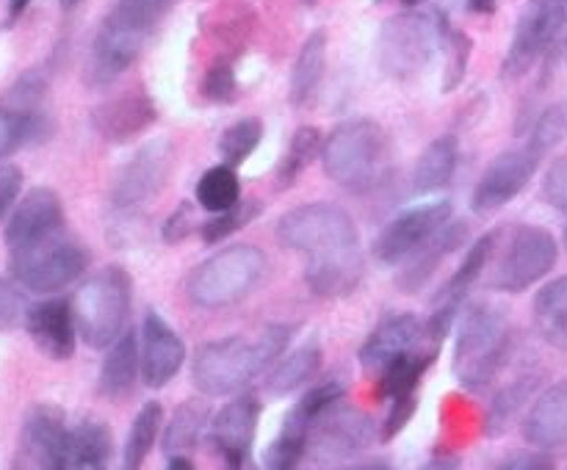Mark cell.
I'll return each mask as SVG.
<instances>
[{
	"label": "cell",
	"mask_w": 567,
	"mask_h": 470,
	"mask_svg": "<svg viewBox=\"0 0 567 470\" xmlns=\"http://www.w3.org/2000/svg\"><path fill=\"white\" fill-rule=\"evenodd\" d=\"M282 247L305 258V280L316 296H349L363 276L358 224L330 202L297 205L277 221Z\"/></svg>",
	"instance_id": "6da1fadb"
},
{
	"label": "cell",
	"mask_w": 567,
	"mask_h": 470,
	"mask_svg": "<svg viewBox=\"0 0 567 470\" xmlns=\"http://www.w3.org/2000/svg\"><path fill=\"white\" fill-rule=\"evenodd\" d=\"M291 335L293 326L271 324L255 337L233 335L205 343L192 363L194 387L210 398L236 396L286 352Z\"/></svg>",
	"instance_id": "7a4b0ae2"
},
{
	"label": "cell",
	"mask_w": 567,
	"mask_h": 470,
	"mask_svg": "<svg viewBox=\"0 0 567 470\" xmlns=\"http://www.w3.org/2000/svg\"><path fill=\"white\" fill-rule=\"evenodd\" d=\"M324 171L332 182L354 194L380 186L388 175V136L374 119L341 122L321 147Z\"/></svg>",
	"instance_id": "3957f363"
},
{
	"label": "cell",
	"mask_w": 567,
	"mask_h": 470,
	"mask_svg": "<svg viewBox=\"0 0 567 470\" xmlns=\"http://www.w3.org/2000/svg\"><path fill=\"white\" fill-rule=\"evenodd\" d=\"M509 321L496 304H471L454 346V376L468 390H485L507 363Z\"/></svg>",
	"instance_id": "277c9868"
},
{
	"label": "cell",
	"mask_w": 567,
	"mask_h": 470,
	"mask_svg": "<svg viewBox=\"0 0 567 470\" xmlns=\"http://www.w3.org/2000/svg\"><path fill=\"white\" fill-rule=\"evenodd\" d=\"M446 14H424V11H404L391 17L382 25L377 39V64L393 81H410L421 75L432 55L446 44L449 33Z\"/></svg>",
	"instance_id": "5b68a950"
},
{
	"label": "cell",
	"mask_w": 567,
	"mask_h": 470,
	"mask_svg": "<svg viewBox=\"0 0 567 470\" xmlns=\"http://www.w3.org/2000/svg\"><path fill=\"white\" fill-rule=\"evenodd\" d=\"M266 274V254L252 243H236L210 254L192 271L186 293L197 307L219 310L241 302Z\"/></svg>",
	"instance_id": "8992f818"
},
{
	"label": "cell",
	"mask_w": 567,
	"mask_h": 470,
	"mask_svg": "<svg viewBox=\"0 0 567 470\" xmlns=\"http://www.w3.org/2000/svg\"><path fill=\"white\" fill-rule=\"evenodd\" d=\"M133 282L122 265H109L89 276L72 299L78 335L92 348H109L125 332Z\"/></svg>",
	"instance_id": "52a82bcc"
},
{
	"label": "cell",
	"mask_w": 567,
	"mask_h": 470,
	"mask_svg": "<svg viewBox=\"0 0 567 470\" xmlns=\"http://www.w3.org/2000/svg\"><path fill=\"white\" fill-rule=\"evenodd\" d=\"M89 252L83 243L66 236L64 230L53 232L33 247L9 254V271L20 288L31 293H59L86 271Z\"/></svg>",
	"instance_id": "ba28073f"
},
{
	"label": "cell",
	"mask_w": 567,
	"mask_h": 470,
	"mask_svg": "<svg viewBox=\"0 0 567 470\" xmlns=\"http://www.w3.org/2000/svg\"><path fill=\"white\" fill-rule=\"evenodd\" d=\"M559 247L543 227L524 224L509 236L507 249L493 271L491 288L504 293H520L540 282L557 265Z\"/></svg>",
	"instance_id": "9c48e42d"
},
{
	"label": "cell",
	"mask_w": 567,
	"mask_h": 470,
	"mask_svg": "<svg viewBox=\"0 0 567 470\" xmlns=\"http://www.w3.org/2000/svg\"><path fill=\"white\" fill-rule=\"evenodd\" d=\"M567 25V0H529L515 25L513 44L504 55L502 75L515 81L537 64L543 53L557 42Z\"/></svg>",
	"instance_id": "30bf717a"
},
{
	"label": "cell",
	"mask_w": 567,
	"mask_h": 470,
	"mask_svg": "<svg viewBox=\"0 0 567 470\" xmlns=\"http://www.w3.org/2000/svg\"><path fill=\"white\" fill-rule=\"evenodd\" d=\"M258 418L260 401L252 393H241L214 415L208 442L219 470H244L258 435Z\"/></svg>",
	"instance_id": "8fae6325"
},
{
	"label": "cell",
	"mask_w": 567,
	"mask_h": 470,
	"mask_svg": "<svg viewBox=\"0 0 567 470\" xmlns=\"http://www.w3.org/2000/svg\"><path fill=\"white\" fill-rule=\"evenodd\" d=\"M430 341L426 337V324L415 318L413 313H393L377 324L369 341L360 348V365H363L365 376L380 382L399 359L410 357L421 348V343Z\"/></svg>",
	"instance_id": "7c38bea8"
},
{
	"label": "cell",
	"mask_w": 567,
	"mask_h": 470,
	"mask_svg": "<svg viewBox=\"0 0 567 470\" xmlns=\"http://www.w3.org/2000/svg\"><path fill=\"white\" fill-rule=\"evenodd\" d=\"M172 164H175V149L166 138H155V142L144 144L133 155V160H127L120 175H116L114 188H111L114 208H138L150 197H155L164 188Z\"/></svg>",
	"instance_id": "4fadbf2b"
},
{
	"label": "cell",
	"mask_w": 567,
	"mask_h": 470,
	"mask_svg": "<svg viewBox=\"0 0 567 470\" xmlns=\"http://www.w3.org/2000/svg\"><path fill=\"white\" fill-rule=\"evenodd\" d=\"M70 437L64 412L53 404H37L22 424L20 457L33 470H70Z\"/></svg>",
	"instance_id": "5bb4252c"
},
{
	"label": "cell",
	"mask_w": 567,
	"mask_h": 470,
	"mask_svg": "<svg viewBox=\"0 0 567 470\" xmlns=\"http://www.w3.org/2000/svg\"><path fill=\"white\" fill-rule=\"evenodd\" d=\"M493 249H496V232H487V236H482L480 241L468 249L463 265H460V269L449 276L446 285H443L441 291H437V296L432 299V313H430V318L424 321L430 343L441 346L443 337H446V332L452 330L454 318H457L460 307H463V299L468 296L471 285L480 280V274L485 271L487 260L493 258Z\"/></svg>",
	"instance_id": "9a60e30c"
},
{
	"label": "cell",
	"mask_w": 567,
	"mask_h": 470,
	"mask_svg": "<svg viewBox=\"0 0 567 470\" xmlns=\"http://www.w3.org/2000/svg\"><path fill=\"white\" fill-rule=\"evenodd\" d=\"M144 39H147V31L131 25V22L122 20L111 9V14L105 17L97 36H94L92 59H89L86 66V81L92 86H105V83L116 81L138 59V53L144 48Z\"/></svg>",
	"instance_id": "2e32d148"
},
{
	"label": "cell",
	"mask_w": 567,
	"mask_h": 470,
	"mask_svg": "<svg viewBox=\"0 0 567 470\" xmlns=\"http://www.w3.org/2000/svg\"><path fill=\"white\" fill-rule=\"evenodd\" d=\"M449 219H452V202H446V199L443 202H426L421 208L396 216L374 241L377 260L391 265L402 263L415 249L424 247L437 230H443Z\"/></svg>",
	"instance_id": "e0dca14e"
},
{
	"label": "cell",
	"mask_w": 567,
	"mask_h": 470,
	"mask_svg": "<svg viewBox=\"0 0 567 470\" xmlns=\"http://www.w3.org/2000/svg\"><path fill=\"white\" fill-rule=\"evenodd\" d=\"M543 155H537L532 147L509 149L502 153L482 175L480 186L474 191V210L476 213H493V210L504 208L509 199L518 197L526 188V182L535 177L537 164Z\"/></svg>",
	"instance_id": "ac0fdd59"
},
{
	"label": "cell",
	"mask_w": 567,
	"mask_h": 470,
	"mask_svg": "<svg viewBox=\"0 0 567 470\" xmlns=\"http://www.w3.org/2000/svg\"><path fill=\"white\" fill-rule=\"evenodd\" d=\"M59 230H64V208H61L59 194L50 188H33L20 199V205H14V213L9 216L3 236L6 249L9 254L20 252Z\"/></svg>",
	"instance_id": "d6986e66"
},
{
	"label": "cell",
	"mask_w": 567,
	"mask_h": 470,
	"mask_svg": "<svg viewBox=\"0 0 567 470\" xmlns=\"http://www.w3.org/2000/svg\"><path fill=\"white\" fill-rule=\"evenodd\" d=\"M321 412H324V404H321L310 390L305 393V396L288 409L275 440L266 446L264 457H260V470H299L305 453H308L310 431H313L316 418H319Z\"/></svg>",
	"instance_id": "ffe728a7"
},
{
	"label": "cell",
	"mask_w": 567,
	"mask_h": 470,
	"mask_svg": "<svg viewBox=\"0 0 567 470\" xmlns=\"http://www.w3.org/2000/svg\"><path fill=\"white\" fill-rule=\"evenodd\" d=\"M310 435H313L316 451L321 457L347 459L369 446L371 437H374V424L363 409L338 401L316 418Z\"/></svg>",
	"instance_id": "44dd1931"
},
{
	"label": "cell",
	"mask_w": 567,
	"mask_h": 470,
	"mask_svg": "<svg viewBox=\"0 0 567 470\" xmlns=\"http://www.w3.org/2000/svg\"><path fill=\"white\" fill-rule=\"evenodd\" d=\"M138 346H142V379L153 390L169 385L186 363V343L155 310L144 315Z\"/></svg>",
	"instance_id": "7402d4cb"
},
{
	"label": "cell",
	"mask_w": 567,
	"mask_h": 470,
	"mask_svg": "<svg viewBox=\"0 0 567 470\" xmlns=\"http://www.w3.org/2000/svg\"><path fill=\"white\" fill-rule=\"evenodd\" d=\"M25 330L39 352L53 363H66L75 354L78 324L72 302L66 299H44L25 313Z\"/></svg>",
	"instance_id": "603a6c76"
},
{
	"label": "cell",
	"mask_w": 567,
	"mask_h": 470,
	"mask_svg": "<svg viewBox=\"0 0 567 470\" xmlns=\"http://www.w3.org/2000/svg\"><path fill=\"white\" fill-rule=\"evenodd\" d=\"M155 122V103L144 92H125L92 111V125L105 142L122 144Z\"/></svg>",
	"instance_id": "cb8c5ba5"
},
{
	"label": "cell",
	"mask_w": 567,
	"mask_h": 470,
	"mask_svg": "<svg viewBox=\"0 0 567 470\" xmlns=\"http://www.w3.org/2000/svg\"><path fill=\"white\" fill-rule=\"evenodd\" d=\"M138 374H142V346L133 330H125L109 348V357L103 359L100 368V396L111 398V401H122L131 396L133 385H136Z\"/></svg>",
	"instance_id": "d4e9b609"
},
{
	"label": "cell",
	"mask_w": 567,
	"mask_h": 470,
	"mask_svg": "<svg viewBox=\"0 0 567 470\" xmlns=\"http://www.w3.org/2000/svg\"><path fill=\"white\" fill-rule=\"evenodd\" d=\"M524 435L537 448L567 446V379L548 387L524 424Z\"/></svg>",
	"instance_id": "484cf974"
},
{
	"label": "cell",
	"mask_w": 567,
	"mask_h": 470,
	"mask_svg": "<svg viewBox=\"0 0 567 470\" xmlns=\"http://www.w3.org/2000/svg\"><path fill=\"white\" fill-rule=\"evenodd\" d=\"M465 236H468V227L465 224H446L443 230H437L424 247L415 249V252L410 254L404 269L399 271V288L408 293L419 291V288L435 274L437 265H441L460 243H465Z\"/></svg>",
	"instance_id": "4316f807"
},
{
	"label": "cell",
	"mask_w": 567,
	"mask_h": 470,
	"mask_svg": "<svg viewBox=\"0 0 567 470\" xmlns=\"http://www.w3.org/2000/svg\"><path fill=\"white\" fill-rule=\"evenodd\" d=\"M535 330L548 346L567 352V276L551 280L535 296Z\"/></svg>",
	"instance_id": "83f0119b"
},
{
	"label": "cell",
	"mask_w": 567,
	"mask_h": 470,
	"mask_svg": "<svg viewBox=\"0 0 567 470\" xmlns=\"http://www.w3.org/2000/svg\"><path fill=\"white\" fill-rule=\"evenodd\" d=\"M327 66V33L313 31L305 39L302 50L297 55V64L291 72V103L308 105L313 103L316 92H319L321 81H324Z\"/></svg>",
	"instance_id": "f1b7e54d"
},
{
	"label": "cell",
	"mask_w": 567,
	"mask_h": 470,
	"mask_svg": "<svg viewBox=\"0 0 567 470\" xmlns=\"http://www.w3.org/2000/svg\"><path fill=\"white\" fill-rule=\"evenodd\" d=\"M111 440L109 426L100 420H81L70 437V470H111Z\"/></svg>",
	"instance_id": "f546056e"
},
{
	"label": "cell",
	"mask_w": 567,
	"mask_h": 470,
	"mask_svg": "<svg viewBox=\"0 0 567 470\" xmlns=\"http://www.w3.org/2000/svg\"><path fill=\"white\" fill-rule=\"evenodd\" d=\"M457 158L460 147L454 136H441L430 144V147L421 153L419 164H415V191L419 194H432L441 191L452 182L454 171H457Z\"/></svg>",
	"instance_id": "4dcf8cb0"
},
{
	"label": "cell",
	"mask_w": 567,
	"mask_h": 470,
	"mask_svg": "<svg viewBox=\"0 0 567 470\" xmlns=\"http://www.w3.org/2000/svg\"><path fill=\"white\" fill-rule=\"evenodd\" d=\"M321 368V348L319 343H305V346L293 348L288 357H282L275 365V370L266 379V393L269 396H288V393L299 390L308 385Z\"/></svg>",
	"instance_id": "1f68e13d"
},
{
	"label": "cell",
	"mask_w": 567,
	"mask_h": 470,
	"mask_svg": "<svg viewBox=\"0 0 567 470\" xmlns=\"http://www.w3.org/2000/svg\"><path fill=\"white\" fill-rule=\"evenodd\" d=\"M48 136V116L39 114L37 105H0V160L9 158L22 144L39 142Z\"/></svg>",
	"instance_id": "d6a6232c"
},
{
	"label": "cell",
	"mask_w": 567,
	"mask_h": 470,
	"mask_svg": "<svg viewBox=\"0 0 567 470\" xmlns=\"http://www.w3.org/2000/svg\"><path fill=\"white\" fill-rule=\"evenodd\" d=\"M161 424H164V409H161L158 401H147L138 409L131 424V431H127L125 448H122V470L144 468L161 435Z\"/></svg>",
	"instance_id": "836d02e7"
},
{
	"label": "cell",
	"mask_w": 567,
	"mask_h": 470,
	"mask_svg": "<svg viewBox=\"0 0 567 470\" xmlns=\"http://www.w3.org/2000/svg\"><path fill=\"white\" fill-rule=\"evenodd\" d=\"M197 202L208 213H225L241 202V182L233 166L221 164L205 171L197 182Z\"/></svg>",
	"instance_id": "e575fe53"
},
{
	"label": "cell",
	"mask_w": 567,
	"mask_h": 470,
	"mask_svg": "<svg viewBox=\"0 0 567 470\" xmlns=\"http://www.w3.org/2000/svg\"><path fill=\"white\" fill-rule=\"evenodd\" d=\"M205 426H208V407H205L203 401L181 404L164 431V451L169 453V457L192 451V448L197 446Z\"/></svg>",
	"instance_id": "d590c367"
},
{
	"label": "cell",
	"mask_w": 567,
	"mask_h": 470,
	"mask_svg": "<svg viewBox=\"0 0 567 470\" xmlns=\"http://www.w3.org/2000/svg\"><path fill=\"white\" fill-rule=\"evenodd\" d=\"M321 147H324V142H321L319 127H299V130L293 133L291 144H288V153L286 158H282L280 169H277V188L293 186V180L308 169V164L321 153Z\"/></svg>",
	"instance_id": "8d00e7d4"
},
{
	"label": "cell",
	"mask_w": 567,
	"mask_h": 470,
	"mask_svg": "<svg viewBox=\"0 0 567 470\" xmlns=\"http://www.w3.org/2000/svg\"><path fill=\"white\" fill-rule=\"evenodd\" d=\"M264 138V125L255 116H247V119H238L221 133L219 138V155L225 158L227 166H238L255 153V147Z\"/></svg>",
	"instance_id": "74e56055"
},
{
	"label": "cell",
	"mask_w": 567,
	"mask_h": 470,
	"mask_svg": "<svg viewBox=\"0 0 567 470\" xmlns=\"http://www.w3.org/2000/svg\"><path fill=\"white\" fill-rule=\"evenodd\" d=\"M532 390H535V379H518L513 382V385L504 387V390L493 398L491 412H487V435H502V431L513 424V418L518 415V409L524 407L526 398L532 396Z\"/></svg>",
	"instance_id": "f35d334b"
},
{
	"label": "cell",
	"mask_w": 567,
	"mask_h": 470,
	"mask_svg": "<svg viewBox=\"0 0 567 470\" xmlns=\"http://www.w3.org/2000/svg\"><path fill=\"white\" fill-rule=\"evenodd\" d=\"M216 25L208 28V33H214L221 44L238 53L247 42L249 31H252V14L249 9H244L241 3H230V6H219L216 11Z\"/></svg>",
	"instance_id": "ab89813d"
},
{
	"label": "cell",
	"mask_w": 567,
	"mask_h": 470,
	"mask_svg": "<svg viewBox=\"0 0 567 470\" xmlns=\"http://www.w3.org/2000/svg\"><path fill=\"white\" fill-rule=\"evenodd\" d=\"M565 136H567V103H554L548 105V108L540 114V119L535 122L529 147L535 149L537 155H546L548 149L557 147Z\"/></svg>",
	"instance_id": "60d3db41"
},
{
	"label": "cell",
	"mask_w": 567,
	"mask_h": 470,
	"mask_svg": "<svg viewBox=\"0 0 567 470\" xmlns=\"http://www.w3.org/2000/svg\"><path fill=\"white\" fill-rule=\"evenodd\" d=\"M446 75H443V92H454V88L463 83L465 72H468V61H471V50H474V42L465 31H454L449 28L446 33Z\"/></svg>",
	"instance_id": "b9f144b4"
},
{
	"label": "cell",
	"mask_w": 567,
	"mask_h": 470,
	"mask_svg": "<svg viewBox=\"0 0 567 470\" xmlns=\"http://www.w3.org/2000/svg\"><path fill=\"white\" fill-rule=\"evenodd\" d=\"M255 213H258V202H238L236 208L225 210V213H214V219L205 221V224L199 227V232H203V241L219 243L221 238L233 236L238 227L247 224Z\"/></svg>",
	"instance_id": "7bdbcfd3"
},
{
	"label": "cell",
	"mask_w": 567,
	"mask_h": 470,
	"mask_svg": "<svg viewBox=\"0 0 567 470\" xmlns=\"http://www.w3.org/2000/svg\"><path fill=\"white\" fill-rule=\"evenodd\" d=\"M169 3L172 0H116L114 11L122 17V20H127L131 25L142 28V31L150 33Z\"/></svg>",
	"instance_id": "ee69618b"
},
{
	"label": "cell",
	"mask_w": 567,
	"mask_h": 470,
	"mask_svg": "<svg viewBox=\"0 0 567 470\" xmlns=\"http://www.w3.org/2000/svg\"><path fill=\"white\" fill-rule=\"evenodd\" d=\"M236 72H233L230 61H216L208 72H205L203 81V94L210 103H230L236 97Z\"/></svg>",
	"instance_id": "f6af8a7d"
},
{
	"label": "cell",
	"mask_w": 567,
	"mask_h": 470,
	"mask_svg": "<svg viewBox=\"0 0 567 470\" xmlns=\"http://www.w3.org/2000/svg\"><path fill=\"white\" fill-rule=\"evenodd\" d=\"M415 409H419V396H410V398H393L391 409L385 415V424H382L380 431V440L382 442H391L393 437H399L404 431V426L413 420Z\"/></svg>",
	"instance_id": "bcb514c9"
},
{
	"label": "cell",
	"mask_w": 567,
	"mask_h": 470,
	"mask_svg": "<svg viewBox=\"0 0 567 470\" xmlns=\"http://www.w3.org/2000/svg\"><path fill=\"white\" fill-rule=\"evenodd\" d=\"M25 302H22V293L17 291V285H11L9 280L0 276V332L11 330L20 318H25Z\"/></svg>",
	"instance_id": "7dc6e473"
},
{
	"label": "cell",
	"mask_w": 567,
	"mask_h": 470,
	"mask_svg": "<svg viewBox=\"0 0 567 470\" xmlns=\"http://www.w3.org/2000/svg\"><path fill=\"white\" fill-rule=\"evenodd\" d=\"M543 194H546V199L554 208L567 213V158H559L557 164L548 169L546 182H543Z\"/></svg>",
	"instance_id": "c3c4849f"
},
{
	"label": "cell",
	"mask_w": 567,
	"mask_h": 470,
	"mask_svg": "<svg viewBox=\"0 0 567 470\" xmlns=\"http://www.w3.org/2000/svg\"><path fill=\"white\" fill-rule=\"evenodd\" d=\"M22 188V171L17 166L3 164L0 166V221L9 216V210L14 208L17 197H20Z\"/></svg>",
	"instance_id": "681fc988"
},
{
	"label": "cell",
	"mask_w": 567,
	"mask_h": 470,
	"mask_svg": "<svg viewBox=\"0 0 567 470\" xmlns=\"http://www.w3.org/2000/svg\"><path fill=\"white\" fill-rule=\"evenodd\" d=\"M194 227H197V224H194L192 205L183 202L181 208H177L175 213H172L169 219H166V224H164V241H166V243H181L183 238L192 236Z\"/></svg>",
	"instance_id": "f907efd6"
},
{
	"label": "cell",
	"mask_w": 567,
	"mask_h": 470,
	"mask_svg": "<svg viewBox=\"0 0 567 470\" xmlns=\"http://www.w3.org/2000/svg\"><path fill=\"white\" fill-rule=\"evenodd\" d=\"M496 470H554V462L540 451H518L498 462Z\"/></svg>",
	"instance_id": "816d5d0a"
},
{
	"label": "cell",
	"mask_w": 567,
	"mask_h": 470,
	"mask_svg": "<svg viewBox=\"0 0 567 470\" xmlns=\"http://www.w3.org/2000/svg\"><path fill=\"white\" fill-rule=\"evenodd\" d=\"M424 470H463V459H460L457 453L437 451L435 457L424 464Z\"/></svg>",
	"instance_id": "f5cc1de1"
},
{
	"label": "cell",
	"mask_w": 567,
	"mask_h": 470,
	"mask_svg": "<svg viewBox=\"0 0 567 470\" xmlns=\"http://www.w3.org/2000/svg\"><path fill=\"white\" fill-rule=\"evenodd\" d=\"M166 470H197V464H194L186 453H175V457H169V462H166Z\"/></svg>",
	"instance_id": "db71d44e"
},
{
	"label": "cell",
	"mask_w": 567,
	"mask_h": 470,
	"mask_svg": "<svg viewBox=\"0 0 567 470\" xmlns=\"http://www.w3.org/2000/svg\"><path fill=\"white\" fill-rule=\"evenodd\" d=\"M465 3L474 14H493L496 11V0H465Z\"/></svg>",
	"instance_id": "11a10c76"
},
{
	"label": "cell",
	"mask_w": 567,
	"mask_h": 470,
	"mask_svg": "<svg viewBox=\"0 0 567 470\" xmlns=\"http://www.w3.org/2000/svg\"><path fill=\"white\" fill-rule=\"evenodd\" d=\"M31 3H33V0H9V17H11V20H17V17H20L22 11H25Z\"/></svg>",
	"instance_id": "9f6ffc18"
},
{
	"label": "cell",
	"mask_w": 567,
	"mask_h": 470,
	"mask_svg": "<svg viewBox=\"0 0 567 470\" xmlns=\"http://www.w3.org/2000/svg\"><path fill=\"white\" fill-rule=\"evenodd\" d=\"M358 470H391V464L382 462V459H377V462H369V464H360Z\"/></svg>",
	"instance_id": "6f0895ef"
},
{
	"label": "cell",
	"mask_w": 567,
	"mask_h": 470,
	"mask_svg": "<svg viewBox=\"0 0 567 470\" xmlns=\"http://www.w3.org/2000/svg\"><path fill=\"white\" fill-rule=\"evenodd\" d=\"M14 470H33V468H31V464L25 462V459H22V457H17V462H14Z\"/></svg>",
	"instance_id": "680465c9"
},
{
	"label": "cell",
	"mask_w": 567,
	"mask_h": 470,
	"mask_svg": "<svg viewBox=\"0 0 567 470\" xmlns=\"http://www.w3.org/2000/svg\"><path fill=\"white\" fill-rule=\"evenodd\" d=\"M61 6H64V9H75L78 3H81V0H59Z\"/></svg>",
	"instance_id": "91938a15"
},
{
	"label": "cell",
	"mask_w": 567,
	"mask_h": 470,
	"mask_svg": "<svg viewBox=\"0 0 567 470\" xmlns=\"http://www.w3.org/2000/svg\"><path fill=\"white\" fill-rule=\"evenodd\" d=\"M402 3L404 6H421V3H424V0H402Z\"/></svg>",
	"instance_id": "94428289"
},
{
	"label": "cell",
	"mask_w": 567,
	"mask_h": 470,
	"mask_svg": "<svg viewBox=\"0 0 567 470\" xmlns=\"http://www.w3.org/2000/svg\"><path fill=\"white\" fill-rule=\"evenodd\" d=\"M565 59H567V39H565Z\"/></svg>",
	"instance_id": "6125c7cd"
},
{
	"label": "cell",
	"mask_w": 567,
	"mask_h": 470,
	"mask_svg": "<svg viewBox=\"0 0 567 470\" xmlns=\"http://www.w3.org/2000/svg\"><path fill=\"white\" fill-rule=\"evenodd\" d=\"M565 247H567V230H565Z\"/></svg>",
	"instance_id": "be15d7a7"
}]
</instances>
